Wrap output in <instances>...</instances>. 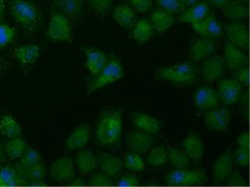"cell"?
Instances as JSON below:
<instances>
[{
	"label": "cell",
	"mask_w": 250,
	"mask_h": 187,
	"mask_svg": "<svg viewBox=\"0 0 250 187\" xmlns=\"http://www.w3.org/2000/svg\"><path fill=\"white\" fill-rule=\"evenodd\" d=\"M6 10V2L5 0H0V18H2Z\"/></svg>",
	"instance_id": "cell-51"
},
{
	"label": "cell",
	"mask_w": 250,
	"mask_h": 187,
	"mask_svg": "<svg viewBox=\"0 0 250 187\" xmlns=\"http://www.w3.org/2000/svg\"><path fill=\"white\" fill-rule=\"evenodd\" d=\"M167 157L175 168H186L190 165V159L185 152L167 144Z\"/></svg>",
	"instance_id": "cell-31"
},
{
	"label": "cell",
	"mask_w": 250,
	"mask_h": 187,
	"mask_svg": "<svg viewBox=\"0 0 250 187\" xmlns=\"http://www.w3.org/2000/svg\"><path fill=\"white\" fill-rule=\"evenodd\" d=\"M154 33V28L152 27L150 20L146 18L139 19L135 22L133 30V38L137 42L143 44L147 42L152 38Z\"/></svg>",
	"instance_id": "cell-27"
},
{
	"label": "cell",
	"mask_w": 250,
	"mask_h": 187,
	"mask_svg": "<svg viewBox=\"0 0 250 187\" xmlns=\"http://www.w3.org/2000/svg\"><path fill=\"white\" fill-rule=\"evenodd\" d=\"M89 183L95 187H110L113 185L111 179L105 174H95L90 178Z\"/></svg>",
	"instance_id": "cell-42"
},
{
	"label": "cell",
	"mask_w": 250,
	"mask_h": 187,
	"mask_svg": "<svg viewBox=\"0 0 250 187\" xmlns=\"http://www.w3.org/2000/svg\"><path fill=\"white\" fill-rule=\"evenodd\" d=\"M125 166L133 171H142L146 169L143 158L138 154H128L125 158Z\"/></svg>",
	"instance_id": "cell-37"
},
{
	"label": "cell",
	"mask_w": 250,
	"mask_h": 187,
	"mask_svg": "<svg viewBox=\"0 0 250 187\" xmlns=\"http://www.w3.org/2000/svg\"><path fill=\"white\" fill-rule=\"evenodd\" d=\"M199 0H178V2L181 4L182 8L189 7L194 4L199 2Z\"/></svg>",
	"instance_id": "cell-49"
},
{
	"label": "cell",
	"mask_w": 250,
	"mask_h": 187,
	"mask_svg": "<svg viewBox=\"0 0 250 187\" xmlns=\"http://www.w3.org/2000/svg\"><path fill=\"white\" fill-rule=\"evenodd\" d=\"M222 11L225 17L233 20H242L248 17V9L240 1L227 3L223 6Z\"/></svg>",
	"instance_id": "cell-30"
},
{
	"label": "cell",
	"mask_w": 250,
	"mask_h": 187,
	"mask_svg": "<svg viewBox=\"0 0 250 187\" xmlns=\"http://www.w3.org/2000/svg\"><path fill=\"white\" fill-rule=\"evenodd\" d=\"M13 55L21 64H33L40 56V48L32 44L22 45L14 49Z\"/></svg>",
	"instance_id": "cell-25"
},
{
	"label": "cell",
	"mask_w": 250,
	"mask_h": 187,
	"mask_svg": "<svg viewBox=\"0 0 250 187\" xmlns=\"http://www.w3.org/2000/svg\"><path fill=\"white\" fill-rule=\"evenodd\" d=\"M127 146L136 154H146L154 144V137L148 132L134 131L126 138Z\"/></svg>",
	"instance_id": "cell-8"
},
{
	"label": "cell",
	"mask_w": 250,
	"mask_h": 187,
	"mask_svg": "<svg viewBox=\"0 0 250 187\" xmlns=\"http://www.w3.org/2000/svg\"><path fill=\"white\" fill-rule=\"evenodd\" d=\"M0 169H1V168H0Z\"/></svg>",
	"instance_id": "cell-56"
},
{
	"label": "cell",
	"mask_w": 250,
	"mask_h": 187,
	"mask_svg": "<svg viewBox=\"0 0 250 187\" xmlns=\"http://www.w3.org/2000/svg\"><path fill=\"white\" fill-rule=\"evenodd\" d=\"M49 175L58 182L72 180L74 176V162L69 158H62L57 160L51 166Z\"/></svg>",
	"instance_id": "cell-11"
},
{
	"label": "cell",
	"mask_w": 250,
	"mask_h": 187,
	"mask_svg": "<svg viewBox=\"0 0 250 187\" xmlns=\"http://www.w3.org/2000/svg\"><path fill=\"white\" fill-rule=\"evenodd\" d=\"M2 65H3V62H2V59L0 58V70L2 69Z\"/></svg>",
	"instance_id": "cell-54"
},
{
	"label": "cell",
	"mask_w": 250,
	"mask_h": 187,
	"mask_svg": "<svg viewBox=\"0 0 250 187\" xmlns=\"http://www.w3.org/2000/svg\"><path fill=\"white\" fill-rule=\"evenodd\" d=\"M113 17L117 23L124 28H130L135 25L136 22V14L135 10L127 5H121L115 8Z\"/></svg>",
	"instance_id": "cell-28"
},
{
	"label": "cell",
	"mask_w": 250,
	"mask_h": 187,
	"mask_svg": "<svg viewBox=\"0 0 250 187\" xmlns=\"http://www.w3.org/2000/svg\"><path fill=\"white\" fill-rule=\"evenodd\" d=\"M15 36L14 28L7 24H0V49L11 44Z\"/></svg>",
	"instance_id": "cell-38"
},
{
	"label": "cell",
	"mask_w": 250,
	"mask_h": 187,
	"mask_svg": "<svg viewBox=\"0 0 250 187\" xmlns=\"http://www.w3.org/2000/svg\"><path fill=\"white\" fill-rule=\"evenodd\" d=\"M17 182L18 176L14 168L6 166L0 169V187H14Z\"/></svg>",
	"instance_id": "cell-35"
},
{
	"label": "cell",
	"mask_w": 250,
	"mask_h": 187,
	"mask_svg": "<svg viewBox=\"0 0 250 187\" xmlns=\"http://www.w3.org/2000/svg\"><path fill=\"white\" fill-rule=\"evenodd\" d=\"M70 185L74 186V187H82V186L85 185V183H84V182L82 179H74Z\"/></svg>",
	"instance_id": "cell-52"
},
{
	"label": "cell",
	"mask_w": 250,
	"mask_h": 187,
	"mask_svg": "<svg viewBox=\"0 0 250 187\" xmlns=\"http://www.w3.org/2000/svg\"><path fill=\"white\" fill-rule=\"evenodd\" d=\"M227 36L230 43L238 48L246 49L249 46V32L242 23H230L226 28Z\"/></svg>",
	"instance_id": "cell-19"
},
{
	"label": "cell",
	"mask_w": 250,
	"mask_h": 187,
	"mask_svg": "<svg viewBox=\"0 0 250 187\" xmlns=\"http://www.w3.org/2000/svg\"><path fill=\"white\" fill-rule=\"evenodd\" d=\"M183 148L188 157L194 162L199 163L203 160L204 148L201 138L198 135H188L183 142Z\"/></svg>",
	"instance_id": "cell-22"
},
{
	"label": "cell",
	"mask_w": 250,
	"mask_h": 187,
	"mask_svg": "<svg viewBox=\"0 0 250 187\" xmlns=\"http://www.w3.org/2000/svg\"><path fill=\"white\" fill-rule=\"evenodd\" d=\"M227 179L228 185L231 187H244L247 184L246 179L239 172H231Z\"/></svg>",
	"instance_id": "cell-44"
},
{
	"label": "cell",
	"mask_w": 250,
	"mask_h": 187,
	"mask_svg": "<svg viewBox=\"0 0 250 187\" xmlns=\"http://www.w3.org/2000/svg\"><path fill=\"white\" fill-rule=\"evenodd\" d=\"M99 74L100 75L96 80L88 86L87 89L88 94L123 77V66L117 58H113L107 62V64L105 65Z\"/></svg>",
	"instance_id": "cell-3"
},
{
	"label": "cell",
	"mask_w": 250,
	"mask_h": 187,
	"mask_svg": "<svg viewBox=\"0 0 250 187\" xmlns=\"http://www.w3.org/2000/svg\"><path fill=\"white\" fill-rule=\"evenodd\" d=\"M131 5L137 11L146 13L152 7V0H131Z\"/></svg>",
	"instance_id": "cell-46"
},
{
	"label": "cell",
	"mask_w": 250,
	"mask_h": 187,
	"mask_svg": "<svg viewBox=\"0 0 250 187\" xmlns=\"http://www.w3.org/2000/svg\"><path fill=\"white\" fill-rule=\"evenodd\" d=\"M209 14V6L207 2H197L188 7L179 17L180 21L186 23H194L201 21Z\"/></svg>",
	"instance_id": "cell-20"
},
{
	"label": "cell",
	"mask_w": 250,
	"mask_h": 187,
	"mask_svg": "<svg viewBox=\"0 0 250 187\" xmlns=\"http://www.w3.org/2000/svg\"><path fill=\"white\" fill-rule=\"evenodd\" d=\"M238 1H240V2H246V1H247V0H238Z\"/></svg>",
	"instance_id": "cell-55"
},
{
	"label": "cell",
	"mask_w": 250,
	"mask_h": 187,
	"mask_svg": "<svg viewBox=\"0 0 250 187\" xmlns=\"http://www.w3.org/2000/svg\"><path fill=\"white\" fill-rule=\"evenodd\" d=\"M122 118L121 109H107L100 114L97 121L96 137L102 145H118L122 133Z\"/></svg>",
	"instance_id": "cell-1"
},
{
	"label": "cell",
	"mask_w": 250,
	"mask_h": 187,
	"mask_svg": "<svg viewBox=\"0 0 250 187\" xmlns=\"http://www.w3.org/2000/svg\"><path fill=\"white\" fill-rule=\"evenodd\" d=\"M207 174L203 169L187 170L180 168L168 174L166 182L170 186L195 185L205 183Z\"/></svg>",
	"instance_id": "cell-6"
},
{
	"label": "cell",
	"mask_w": 250,
	"mask_h": 187,
	"mask_svg": "<svg viewBox=\"0 0 250 187\" xmlns=\"http://www.w3.org/2000/svg\"><path fill=\"white\" fill-rule=\"evenodd\" d=\"M233 163V155L230 150L217 158L213 166V179L216 183H221L229 177L232 171Z\"/></svg>",
	"instance_id": "cell-13"
},
{
	"label": "cell",
	"mask_w": 250,
	"mask_h": 187,
	"mask_svg": "<svg viewBox=\"0 0 250 187\" xmlns=\"http://www.w3.org/2000/svg\"><path fill=\"white\" fill-rule=\"evenodd\" d=\"M209 1L214 6H218V7H223L227 3H229L230 0H209Z\"/></svg>",
	"instance_id": "cell-50"
},
{
	"label": "cell",
	"mask_w": 250,
	"mask_h": 187,
	"mask_svg": "<svg viewBox=\"0 0 250 187\" xmlns=\"http://www.w3.org/2000/svg\"><path fill=\"white\" fill-rule=\"evenodd\" d=\"M160 6L170 13H178L182 10V6L178 0H156Z\"/></svg>",
	"instance_id": "cell-43"
},
{
	"label": "cell",
	"mask_w": 250,
	"mask_h": 187,
	"mask_svg": "<svg viewBox=\"0 0 250 187\" xmlns=\"http://www.w3.org/2000/svg\"><path fill=\"white\" fill-rule=\"evenodd\" d=\"M97 165L104 173L109 177H114L122 169L123 162L121 158L107 153L98 154Z\"/></svg>",
	"instance_id": "cell-18"
},
{
	"label": "cell",
	"mask_w": 250,
	"mask_h": 187,
	"mask_svg": "<svg viewBox=\"0 0 250 187\" xmlns=\"http://www.w3.org/2000/svg\"><path fill=\"white\" fill-rule=\"evenodd\" d=\"M42 155L39 151L34 149L26 150L21 156V160L20 162L21 166L25 168H28L41 161Z\"/></svg>",
	"instance_id": "cell-40"
},
{
	"label": "cell",
	"mask_w": 250,
	"mask_h": 187,
	"mask_svg": "<svg viewBox=\"0 0 250 187\" xmlns=\"http://www.w3.org/2000/svg\"><path fill=\"white\" fill-rule=\"evenodd\" d=\"M53 5L70 19H75L82 14L84 0H53Z\"/></svg>",
	"instance_id": "cell-24"
},
{
	"label": "cell",
	"mask_w": 250,
	"mask_h": 187,
	"mask_svg": "<svg viewBox=\"0 0 250 187\" xmlns=\"http://www.w3.org/2000/svg\"><path fill=\"white\" fill-rule=\"evenodd\" d=\"M238 148L250 150V134L248 132H243L237 138Z\"/></svg>",
	"instance_id": "cell-48"
},
{
	"label": "cell",
	"mask_w": 250,
	"mask_h": 187,
	"mask_svg": "<svg viewBox=\"0 0 250 187\" xmlns=\"http://www.w3.org/2000/svg\"><path fill=\"white\" fill-rule=\"evenodd\" d=\"M150 21L155 31L163 33L174 24V17L165 10H155L151 14Z\"/></svg>",
	"instance_id": "cell-26"
},
{
	"label": "cell",
	"mask_w": 250,
	"mask_h": 187,
	"mask_svg": "<svg viewBox=\"0 0 250 187\" xmlns=\"http://www.w3.org/2000/svg\"><path fill=\"white\" fill-rule=\"evenodd\" d=\"M225 62L229 70L237 71L244 68L248 64V56L242 52L238 47L235 46L230 42H227L224 48Z\"/></svg>",
	"instance_id": "cell-10"
},
{
	"label": "cell",
	"mask_w": 250,
	"mask_h": 187,
	"mask_svg": "<svg viewBox=\"0 0 250 187\" xmlns=\"http://www.w3.org/2000/svg\"><path fill=\"white\" fill-rule=\"evenodd\" d=\"M233 162L241 167H246L250 164V150L238 148L233 155Z\"/></svg>",
	"instance_id": "cell-41"
},
{
	"label": "cell",
	"mask_w": 250,
	"mask_h": 187,
	"mask_svg": "<svg viewBox=\"0 0 250 187\" xmlns=\"http://www.w3.org/2000/svg\"><path fill=\"white\" fill-rule=\"evenodd\" d=\"M167 153L163 147H157L147 157V163L152 166H164L167 163Z\"/></svg>",
	"instance_id": "cell-34"
},
{
	"label": "cell",
	"mask_w": 250,
	"mask_h": 187,
	"mask_svg": "<svg viewBox=\"0 0 250 187\" xmlns=\"http://www.w3.org/2000/svg\"><path fill=\"white\" fill-rule=\"evenodd\" d=\"M27 148L25 140L23 138H15L10 140L6 145L7 155L10 159L21 158Z\"/></svg>",
	"instance_id": "cell-33"
},
{
	"label": "cell",
	"mask_w": 250,
	"mask_h": 187,
	"mask_svg": "<svg viewBox=\"0 0 250 187\" xmlns=\"http://www.w3.org/2000/svg\"><path fill=\"white\" fill-rule=\"evenodd\" d=\"M21 127L13 117L8 115L2 117L0 120V132L2 135L7 137H16L21 134Z\"/></svg>",
	"instance_id": "cell-32"
},
{
	"label": "cell",
	"mask_w": 250,
	"mask_h": 187,
	"mask_svg": "<svg viewBox=\"0 0 250 187\" xmlns=\"http://www.w3.org/2000/svg\"><path fill=\"white\" fill-rule=\"evenodd\" d=\"M194 101L199 110H208L217 107L220 103V97L213 89L203 87L195 92Z\"/></svg>",
	"instance_id": "cell-14"
},
{
	"label": "cell",
	"mask_w": 250,
	"mask_h": 187,
	"mask_svg": "<svg viewBox=\"0 0 250 187\" xmlns=\"http://www.w3.org/2000/svg\"><path fill=\"white\" fill-rule=\"evenodd\" d=\"M10 10L16 21L28 31L36 29L41 21L37 6L26 0H12Z\"/></svg>",
	"instance_id": "cell-2"
},
{
	"label": "cell",
	"mask_w": 250,
	"mask_h": 187,
	"mask_svg": "<svg viewBox=\"0 0 250 187\" xmlns=\"http://www.w3.org/2000/svg\"><path fill=\"white\" fill-rule=\"evenodd\" d=\"M225 71V60L220 56L211 57L203 62L201 74L204 80L213 81L221 77Z\"/></svg>",
	"instance_id": "cell-16"
},
{
	"label": "cell",
	"mask_w": 250,
	"mask_h": 187,
	"mask_svg": "<svg viewBox=\"0 0 250 187\" xmlns=\"http://www.w3.org/2000/svg\"><path fill=\"white\" fill-rule=\"evenodd\" d=\"M77 168L81 173L87 175L95 170L97 166V158L90 150H82L76 156Z\"/></svg>",
	"instance_id": "cell-29"
},
{
	"label": "cell",
	"mask_w": 250,
	"mask_h": 187,
	"mask_svg": "<svg viewBox=\"0 0 250 187\" xmlns=\"http://www.w3.org/2000/svg\"><path fill=\"white\" fill-rule=\"evenodd\" d=\"M46 175V169L42 163L38 162L27 168V176L32 183L43 181Z\"/></svg>",
	"instance_id": "cell-39"
},
{
	"label": "cell",
	"mask_w": 250,
	"mask_h": 187,
	"mask_svg": "<svg viewBox=\"0 0 250 187\" xmlns=\"http://www.w3.org/2000/svg\"><path fill=\"white\" fill-rule=\"evenodd\" d=\"M159 76L164 80L175 84H187L193 81L196 76V69L190 63H182L163 67L158 72Z\"/></svg>",
	"instance_id": "cell-4"
},
{
	"label": "cell",
	"mask_w": 250,
	"mask_h": 187,
	"mask_svg": "<svg viewBox=\"0 0 250 187\" xmlns=\"http://www.w3.org/2000/svg\"><path fill=\"white\" fill-rule=\"evenodd\" d=\"M91 135V127L87 123L78 126L66 140V148L69 150H80L88 144Z\"/></svg>",
	"instance_id": "cell-15"
},
{
	"label": "cell",
	"mask_w": 250,
	"mask_h": 187,
	"mask_svg": "<svg viewBox=\"0 0 250 187\" xmlns=\"http://www.w3.org/2000/svg\"><path fill=\"white\" fill-rule=\"evenodd\" d=\"M139 178L136 175L127 174L120 179L117 183V186L123 187H132L139 185Z\"/></svg>",
	"instance_id": "cell-45"
},
{
	"label": "cell",
	"mask_w": 250,
	"mask_h": 187,
	"mask_svg": "<svg viewBox=\"0 0 250 187\" xmlns=\"http://www.w3.org/2000/svg\"><path fill=\"white\" fill-rule=\"evenodd\" d=\"M206 127L213 131L225 132L229 128L232 112L227 108L206 110L203 112Z\"/></svg>",
	"instance_id": "cell-7"
},
{
	"label": "cell",
	"mask_w": 250,
	"mask_h": 187,
	"mask_svg": "<svg viewBox=\"0 0 250 187\" xmlns=\"http://www.w3.org/2000/svg\"><path fill=\"white\" fill-rule=\"evenodd\" d=\"M47 35L53 41H71L72 27L68 18L62 13L56 12L52 14Z\"/></svg>",
	"instance_id": "cell-5"
},
{
	"label": "cell",
	"mask_w": 250,
	"mask_h": 187,
	"mask_svg": "<svg viewBox=\"0 0 250 187\" xmlns=\"http://www.w3.org/2000/svg\"><path fill=\"white\" fill-rule=\"evenodd\" d=\"M216 50L213 38L202 37L195 41L190 49L189 57L191 60L199 61L209 56Z\"/></svg>",
	"instance_id": "cell-17"
},
{
	"label": "cell",
	"mask_w": 250,
	"mask_h": 187,
	"mask_svg": "<svg viewBox=\"0 0 250 187\" xmlns=\"http://www.w3.org/2000/svg\"><path fill=\"white\" fill-rule=\"evenodd\" d=\"M86 66L92 75L100 74L107 64V57L99 49L88 48L85 49Z\"/></svg>",
	"instance_id": "cell-21"
},
{
	"label": "cell",
	"mask_w": 250,
	"mask_h": 187,
	"mask_svg": "<svg viewBox=\"0 0 250 187\" xmlns=\"http://www.w3.org/2000/svg\"><path fill=\"white\" fill-rule=\"evenodd\" d=\"M4 159V152L3 148H2V145L0 144V162H2V160Z\"/></svg>",
	"instance_id": "cell-53"
},
{
	"label": "cell",
	"mask_w": 250,
	"mask_h": 187,
	"mask_svg": "<svg viewBox=\"0 0 250 187\" xmlns=\"http://www.w3.org/2000/svg\"><path fill=\"white\" fill-rule=\"evenodd\" d=\"M88 2L92 10L103 18L106 17L113 8V0H88Z\"/></svg>",
	"instance_id": "cell-36"
},
{
	"label": "cell",
	"mask_w": 250,
	"mask_h": 187,
	"mask_svg": "<svg viewBox=\"0 0 250 187\" xmlns=\"http://www.w3.org/2000/svg\"><path fill=\"white\" fill-rule=\"evenodd\" d=\"M131 118L135 127L143 132L152 134L157 133L161 130L160 121L145 113H133Z\"/></svg>",
	"instance_id": "cell-23"
},
{
	"label": "cell",
	"mask_w": 250,
	"mask_h": 187,
	"mask_svg": "<svg viewBox=\"0 0 250 187\" xmlns=\"http://www.w3.org/2000/svg\"><path fill=\"white\" fill-rule=\"evenodd\" d=\"M234 76L242 86H249L250 84V70L247 66L235 71Z\"/></svg>",
	"instance_id": "cell-47"
},
{
	"label": "cell",
	"mask_w": 250,
	"mask_h": 187,
	"mask_svg": "<svg viewBox=\"0 0 250 187\" xmlns=\"http://www.w3.org/2000/svg\"><path fill=\"white\" fill-rule=\"evenodd\" d=\"M220 101L225 105H234L240 98L242 85L237 80H221L218 83Z\"/></svg>",
	"instance_id": "cell-9"
},
{
	"label": "cell",
	"mask_w": 250,
	"mask_h": 187,
	"mask_svg": "<svg viewBox=\"0 0 250 187\" xmlns=\"http://www.w3.org/2000/svg\"><path fill=\"white\" fill-rule=\"evenodd\" d=\"M194 30L203 37H218L222 34L221 23H219L214 14H208L201 21L192 24Z\"/></svg>",
	"instance_id": "cell-12"
}]
</instances>
